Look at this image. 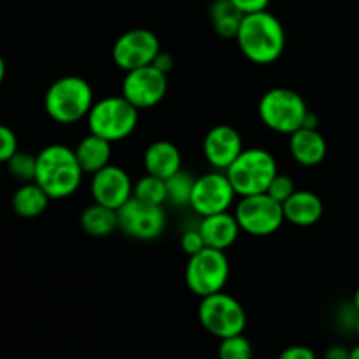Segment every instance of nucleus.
I'll return each mask as SVG.
<instances>
[{
	"instance_id": "nucleus-3",
	"label": "nucleus",
	"mask_w": 359,
	"mask_h": 359,
	"mask_svg": "<svg viewBox=\"0 0 359 359\" xmlns=\"http://www.w3.org/2000/svg\"><path fill=\"white\" fill-rule=\"evenodd\" d=\"M93 88L81 76H63L51 83L44 95V109L60 125H74L93 107Z\"/></svg>"
},
{
	"instance_id": "nucleus-34",
	"label": "nucleus",
	"mask_w": 359,
	"mask_h": 359,
	"mask_svg": "<svg viewBox=\"0 0 359 359\" xmlns=\"http://www.w3.org/2000/svg\"><path fill=\"white\" fill-rule=\"evenodd\" d=\"M351 349L346 346H330L325 351V359H349Z\"/></svg>"
},
{
	"instance_id": "nucleus-4",
	"label": "nucleus",
	"mask_w": 359,
	"mask_h": 359,
	"mask_svg": "<svg viewBox=\"0 0 359 359\" xmlns=\"http://www.w3.org/2000/svg\"><path fill=\"white\" fill-rule=\"evenodd\" d=\"M86 121L90 133L112 144L121 142L135 132L139 125V109L123 95H111L95 102Z\"/></svg>"
},
{
	"instance_id": "nucleus-8",
	"label": "nucleus",
	"mask_w": 359,
	"mask_h": 359,
	"mask_svg": "<svg viewBox=\"0 0 359 359\" xmlns=\"http://www.w3.org/2000/svg\"><path fill=\"white\" fill-rule=\"evenodd\" d=\"M230 279V262L224 251L205 248L189 256L184 270V280L188 290L196 297L203 298L219 293Z\"/></svg>"
},
{
	"instance_id": "nucleus-28",
	"label": "nucleus",
	"mask_w": 359,
	"mask_h": 359,
	"mask_svg": "<svg viewBox=\"0 0 359 359\" xmlns=\"http://www.w3.org/2000/svg\"><path fill=\"white\" fill-rule=\"evenodd\" d=\"M294 191H297V188H294L293 179L287 174H280V172L272 179L269 189H266V193H269L273 200H277V202L280 203L286 202Z\"/></svg>"
},
{
	"instance_id": "nucleus-36",
	"label": "nucleus",
	"mask_w": 359,
	"mask_h": 359,
	"mask_svg": "<svg viewBox=\"0 0 359 359\" xmlns=\"http://www.w3.org/2000/svg\"><path fill=\"white\" fill-rule=\"evenodd\" d=\"M6 60L2 58V55H0V84L4 83V79H6Z\"/></svg>"
},
{
	"instance_id": "nucleus-35",
	"label": "nucleus",
	"mask_w": 359,
	"mask_h": 359,
	"mask_svg": "<svg viewBox=\"0 0 359 359\" xmlns=\"http://www.w3.org/2000/svg\"><path fill=\"white\" fill-rule=\"evenodd\" d=\"M318 125H319L318 114H314L312 111H309L307 116H305L304 126H305V128H318Z\"/></svg>"
},
{
	"instance_id": "nucleus-1",
	"label": "nucleus",
	"mask_w": 359,
	"mask_h": 359,
	"mask_svg": "<svg viewBox=\"0 0 359 359\" xmlns=\"http://www.w3.org/2000/svg\"><path fill=\"white\" fill-rule=\"evenodd\" d=\"M235 39L242 55L256 65H270L277 62L286 48V32L283 23L269 9L244 14Z\"/></svg>"
},
{
	"instance_id": "nucleus-5",
	"label": "nucleus",
	"mask_w": 359,
	"mask_h": 359,
	"mask_svg": "<svg viewBox=\"0 0 359 359\" xmlns=\"http://www.w3.org/2000/svg\"><path fill=\"white\" fill-rule=\"evenodd\" d=\"M226 175L238 196L266 193L272 179L279 174V167L270 151L263 147H249L226 168Z\"/></svg>"
},
{
	"instance_id": "nucleus-31",
	"label": "nucleus",
	"mask_w": 359,
	"mask_h": 359,
	"mask_svg": "<svg viewBox=\"0 0 359 359\" xmlns=\"http://www.w3.org/2000/svg\"><path fill=\"white\" fill-rule=\"evenodd\" d=\"M242 14H252L259 13V11H266L270 6V0H230Z\"/></svg>"
},
{
	"instance_id": "nucleus-27",
	"label": "nucleus",
	"mask_w": 359,
	"mask_h": 359,
	"mask_svg": "<svg viewBox=\"0 0 359 359\" xmlns=\"http://www.w3.org/2000/svg\"><path fill=\"white\" fill-rule=\"evenodd\" d=\"M35 168H37V156L20 149L7 161V170L20 182L35 181Z\"/></svg>"
},
{
	"instance_id": "nucleus-19",
	"label": "nucleus",
	"mask_w": 359,
	"mask_h": 359,
	"mask_svg": "<svg viewBox=\"0 0 359 359\" xmlns=\"http://www.w3.org/2000/svg\"><path fill=\"white\" fill-rule=\"evenodd\" d=\"M144 168L160 179L172 177L182 168L181 151L170 140H154L144 151Z\"/></svg>"
},
{
	"instance_id": "nucleus-10",
	"label": "nucleus",
	"mask_w": 359,
	"mask_h": 359,
	"mask_svg": "<svg viewBox=\"0 0 359 359\" xmlns=\"http://www.w3.org/2000/svg\"><path fill=\"white\" fill-rule=\"evenodd\" d=\"M167 226V212L163 205H151L137 198H130L118 209V230L135 241H154Z\"/></svg>"
},
{
	"instance_id": "nucleus-15",
	"label": "nucleus",
	"mask_w": 359,
	"mask_h": 359,
	"mask_svg": "<svg viewBox=\"0 0 359 359\" xmlns=\"http://www.w3.org/2000/svg\"><path fill=\"white\" fill-rule=\"evenodd\" d=\"M202 149L203 156L209 161L210 167L214 170L224 172L244 151V142H242V137L237 128L221 123V125L212 126L205 133Z\"/></svg>"
},
{
	"instance_id": "nucleus-39",
	"label": "nucleus",
	"mask_w": 359,
	"mask_h": 359,
	"mask_svg": "<svg viewBox=\"0 0 359 359\" xmlns=\"http://www.w3.org/2000/svg\"><path fill=\"white\" fill-rule=\"evenodd\" d=\"M354 333H356V337L359 339V318L356 319V325H354Z\"/></svg>"
},
{
	"instance_id": "nucleus-17",
	"label": "nucleus",
	"mask_w": 359,
	"mask_h": 359,
	"mask_svg": "<svg viewBox=\"0 0 359 359\" xmlns=\"http://www.w3.org/2000/svg\"><path fill=\"white\" fill-rule=\"evenodd\" d=\"M290 153L304 167H318L328 154V144L318 128H298L290 135Z\"/></svg>"
},
{
	"instance_id": "nucleus-22",
	"label": "nucleus",
	"mask_w": 359,
	"mask_h": 359,
	"mask_svg": "<svg viewBox=\"0 0 359 359\" xmlns=\"http://www.w3.org/2000/svg\"><path fill=\"white\" fill-rule=\"evenodd\" d=\"M79 223L84 233L90 237H107L112 231L118 230V210L93 202L81 212Z\"/></svg>"
},
{
	"instance_id": "nucleus-26",
	"label": "nucleus",
	"mask_w": 359,
	"mask_h": 359,
	"mask_svg": "<svg viewBox=\"0 0 359 359\" xmlns=\"http://www.w3.org/2000/svg\"><path fill=\"white\" fill-rule=\"evenodd\" d=\"M255 351L248 337L235 335L221 340L217 347V359H252Z\"/></svg>"
},
{
	"instance_id": "nucleus-24",
	"label": "nucleus",
	"mask_w": 359,
	"mask_h": 359,
	"mask_svg": "<svg viewBox=\"0 0 359 359\" xmlns=\"http://www.w3.org/2000/svg\"><path fill=\"white\" fill-rule=\"evenodd\" d=\"M133 198L140 200L144 203H151V205H163L167 202L165 179H160L146 172V175H142L140 179H137V182H133Z\"/></svg>"
},
{
	"instance_id": "nucleus-20",
	"label": "nucleus",
	"mask_w": 359,
	"mask_h": 359,
	"mask_svg": "<svg viewBox=\"0 0 359 359\" xmlns=\"http://www.w3.org/2000/svg\"><path fill=\"white\" fill-rule=\"evenodd\" d=\"M74 151H76V158L84 174L93 175L95 172L102 170V168L111 163L112 142L93 135V133H88L86 137H83L77 142Z\"/></svg>"
},
{
	"instance_id": "nucleus-37",
	"label": "nucleus",
	"mask_w": 359,
	"mask_h": 359,
	"mask_svg": "<svg viewBox=\"0 0 359 359\" xmlns=\"http://www.w3.org/2000/svg\"><path fill=\"white\" fill-rule=\"evenodd\" d=\"M353 307L356 309L358 314H359V286H358V290L354 291V297H353Z\"/></svg>"
},
{
	"instance_id": "nucleus-38",
	"label": "nucleus",
	"mask_w": 359,
	"mask_h": 359,
	"mask_svg": "<svg viewBox=\"0 0 359 359\" xmlns=\"http://www.w3.org/2000/svg\"><path fill=\"white\" fill-rule=\"evenodd\" d=\"M349 359H359V342L356 344V346L353 347V349H351V356H349Z\"/></svg>"
},
{
	"instance_id": "nucleus-18",
	"label": "nucleus",
	"mask_w": 359,
	"mask_h": 359,
	"mask_svg": "<svg viewBox=\"0 0 359 359\" xmlns=\"http://www.w3.org/2000/svg\"><path fill=\"white\" fill-rule=\"evenodd\" d=\"M198 230L205 241L207 248L219 249V251L230 249L237 242L242 231L237 217H235V214H230V210L202 217Z\"/></svg>"
},
{
	"instance_id": "nucleus-23",
	"label": "nucleus",
	"mask_w": 359,
	"mask_h": 359,
	"mask_svg": "<svg viewBox=\"0 0 359 359\" xmlns=\"http://www.w3.org/2000/svg\"><path fill=\"white\" fill-rule=\"evenodd\" d=\"M210 21L216 34L223 39L237 37L238 27L242 23L244 14L230 2V0H214L209 9Z\"/></svg>"
},
{
	"instance_id": "nucleus-11",
	"label": "nucleus",
	"mask_w": 359,
	"mask_h": 359,
	"mask_svg": "<svg viewBox=\"0 0 359 359\" xmlns=\"http://www.w3.org/2000/svg\"><path fill=\"white\" fill-rule=\"evenodd\" d=\"M235 196L237 193H235L226 172L212 170L195 179L189 207L202 217L212 216V214L230 210L235 202Z\"/></svg>"
},
{
	"instance_id": "nucleus-33",
	"label": "nucleus",
	"mask_w": 359,
	"mask_h": 359,
	"mask_svg": "<svg viewBox=\"0 0 359 359\" xmlns=\"http://www.w3.org/2000/svg\"><path fill=\"white\" fill-rule=\"evenodd\" d=\"M151 65H154L158 70H161V72L168 74L172 70V67H174V58H172L167 51H160Z\"/></svg>"
},
{
	"instance_id": "nucleus-32",
	"label": "nucleus",
	"mask_w": 359,
	"mask_h": 359,
	"mask_svg": "<svg viewBox=\"0 0 359 359\" xmlns=\"http://www.w3.org/2000/svg\"><path fill=\"white\" fill-rule=\"evenodd\" d=\"M277 359H318L314 351L307 346H291L286 347Z\"/></svg>"
},
{
	"instance_id": "nucleus-29",
	"label": "nucleus",
	"mask_w": 359,
	"mask_h": 359,
	"mask_svg": "<svg viewBox=\"0 0 359 359\" xmlns=\"http://www.w3.org/2000/svg\"><path fill=\"white\" fill-rule=\"evenodd\" d=\"M18 151V137L9 126L0 125V163H7Z\"/></svg>"
},
{
	"instance_id": "nucleus-14",
	"label": "nucleus",
	"mask_w": 359,
	"mask_h": 359,
	"mask_svg": "<svg viewBox=\"0 0 359 359\" xmlns=\"http://www.w3.org/2000/svg\"><path fill=\"white\" fill-rule=\"evenodd\" d=\"M90 193L93 202L118 210L133 196V182L125 168L109 163L91 175Z\"/></svg>"
},
{
	"instance_id": "nucleus-2",
	"label": "nucleus",
	"mask_w": 359,
	"mask_h": 359,
	"mask_svg": "<svg viewBox=\"0 0 359 359\" xmlns=\"http://www.w3.org/2000/svg\"><path fill=\"white\" fill-rule=\"evenodd\" d=\"M83 174L76 151L65 144H49L37 154L35 182L51 200L72 196L83 182Z\"/></svg>"
},
{
	"instance_id": "nucleus-16",
	"label": "nucleus",
	"mask_w": 359,
	"mask_h": 359,
	"mask_svg": "<svg viewBox=\"0 0 359 359\" xmlns=\"http://www.w3.org/2000/svg\"><path fill=\"white\" fill-rule=\"evenodd\" d=\"M284 219L294 226H314L319 223L325 212V205L318 193L309 189H297L286 202L283 203Z\"/></svg>"
},
{
	"instance_id": "nucleus-25",
	"label": "nucleus",
	"mask_w": 359,
	"mask_h": 359,
	"mask_svg": "<svg viewBox=\"0 0 359 359\" xmlns=\"http://www.w3.org/2000/svg\"><path fill=\"white\" fill-rule=\"evenodd\" d=\"M195 179L189 172L179 170L172 177L165 179L167 184V202L175 207H189V200H191L193 186H195Z\"/></svg>"
},
{
	"instance_id": "nucleus-13",
	"label": "nucleus",
	"mask_w": 359,
	"mask_h": 359,
	"mask_svg": "<svg viewBox=\"0 0 359 359\" xmlns=\"http://www.w3.org/2000/svg\"><path fill=\"white\" fill-rule=\"evenodd\" d=\"M168 91L167 74L154 65L140 67L125 74L121 95L137 109H151L160 104Z\"/></svg>"
},
{
	"instance_id": "nucleus-12",
	"label": "nucleus",
	"mask_w": 359,
	"mask_h": 359,
	"mask_svg": "<svg viewBox=\"0 0 359 359\" xmlns=\"http://www.w3.org/2000/svg\"><path fill=\"white\" fill-rule=\"evenodd\" d=\"M161 51L160 39L147 28H132L116 39L112 46V62L125 72L151 65Z\"/></svg>"
},
{
	"instance_id": "nucleus-21",
	"label": "nucleus",
	"mask_w": 359,
	"mask_h": 359,
	"mask_svg": "<svg viewBox=\"0 0 359 359\" xmlns=\"http://www.w3.org/2000/svg\"><path fill=\"white\" fill-rule=\"evenodd\" d=\"M49 196L41 186L35 181L32 182H21L20 188L14 191L13 195V210L20 217L25 219H32V217H37L48 209Z\"/></svg>"
},
{
	"instance_id": "nucleus-30",
	"label": "nucleus",
	"mask_w": 359,
	"mask_h": 359,
	"mask_svg": "<svg viewBox=\"0 0 359 359\" xmlns=\"http://www.w3.org/2000/svg\"><path fill=\"white\" fill-rule=\"evenodd\" d=\"M181 248L188 256L196 255V252H200L202 249L207 248L205 241H203L198 228H196V230H186L184 233L181 235Z\"/></svg>"
},
{
	"instance_id": "nucleus-7",
	"label": "nucleus",
	"mask_w": 359,
	"mask_h": 359,
	"mask_svg": "<svg viewBox=\"0 0 359 359\" xmlns=\"http://www.w3.org/2000/svg\"><path fill=\"white\" fill-rule=\"evenodd\" d=\"M198 321L205 332L223 340L244 333L248 316L237 298L219 291L202 298L198 305Z\"/></svg>"
},
{
	"instance_id": "nucleus-6",
	"label": "nucleus",
	"mask_w": 359,
	"mask_h": 359,
	"mask_svg": "<svg viewBox=\"0 0 359 359\" xmlns=\"http://www.w3.org/2000/svg\"><path fill=\"white\" fill-rule=\"evenodd\" d=\"M309 111L311 109L305 98L291 88H272L263 93L258 104V114L263 125L284 135H291L302 128Z\"/></svg>"
},
{
	"instance_id": "nucleus-9",
	"label": "nucleus",
	"mask_w": 359,
	"mask_h": 359,
	"mask_svg": "<svg viewBox=\"0 0 359 359\" xmlns=\"http://www.w3.org/2000/svg\"><path fill=\"white\" fill-rule=\"evenodd\" d=\"M235 217L242 231L252 237H269L284 224L283 203L273 200L269 193L241 196L235 207Z\"/></svg>"
}]
</instances>
